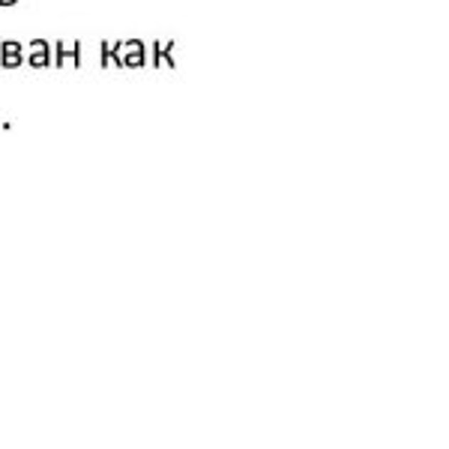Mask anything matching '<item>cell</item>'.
I'll use <instances>...</instances> for the list:
<instances>
[{
  "mask_svg": "<svg viewBox=\"0 0 449 449\" xmlns=\"http://www.w3.org/2000/svg\"><path fill=\"white\" fill-rule=\"evenodd\" d=\"M54 63L66 66V63H81V46L78 42H57L54 46Z\"/></svg>",
  "mask_w": 449,
  "mask_h": 449,
  "instance_id": "3",
  "label": "cell"
},
{
  "mask_svg": "<svg viewBox=\"0 0 449 449\" xmlns=\"http://www.w3.org/2000/svg\"><path fill=\"white\" fill-rule=\"evenodd\" d=\"M24 63V46L16 39L0 42V66L4 69H19Z\"/></svg>",
  "mask_w": 449,
  "mask_h": 449,
  "instance_id": "2",
  "label": "cell"
},
{
  "mask_svg": "<svg viewBox=\"0 0 449 449\" xmlns=\"http://www.w3.org/2000/svg\"><path fill=\"white\" fill-rule=\"evenodd\" d=\"M16 4H19V0H0V6H4V9L6 6H16Z\"/></svg>",
  "mask_w": 449,
  "mask_h": 449,
  "instance_id": "6",
  "label": "cell"
},
{
  "mask_svg": "<svg viewBox=\"0 0 449 449\" xmlns=\"http://www.w3.org/2000/svg\"><path fill=\"white\" fill-rule=\"evenodd\" d=\"M120 63L129 69H141L147 63V46L141 39H126L120 42Z\"/></svg>",
  "mask_w": 449,
  "mask_h": 449,
  "instance_id": "1",
  "label": "cell"
},
{
  "mask_svg": "<svg viewBox=\"0 0 449 449\" xmlns=\"http://www.w3.org/2000/svg\"><path fill=\"white\" fill-rule=\"evenodd\" d=\"M27 54H31V66L33 69H46L51 63V42L48 39H33L31 48H27Z\"/></svg>",
  "mask_w": 449,
  "mask_h": 449,
  "instance_id": "4",
  "label": "cell"
},
{
  "mask_svg": "<svg viewBox=\"0 0 449 449\" xmlns=\"http://www.w3.org/2000/svg\"><path fill=\"white\" fill-rule=\"evenodd\" d=\"M150 54H153V66H174V39L171 42H153L150 46Z\"/></svg>",
  "mask_w": 449,
  "mask_h": 449,
  "instance_id": "5",
  "label": "cell"
}]
</instances>
